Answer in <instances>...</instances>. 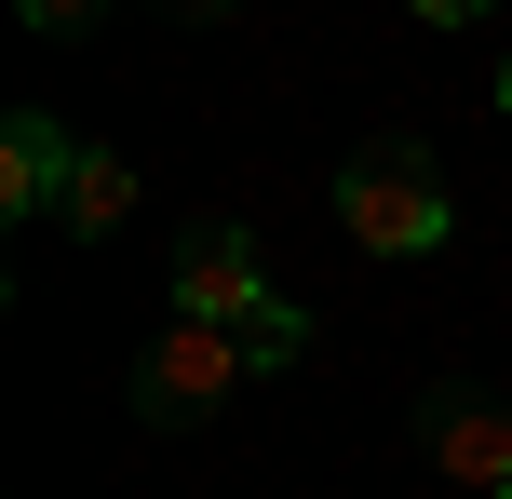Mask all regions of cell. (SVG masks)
<instances>
[{
	"label": "cell",
	"instance_id": "1",
	"mask_svg": "<svg viewBox=\"0 0 512 499\" xmlns=\"http://www.w3.org/2000/svg\"><path fill=\"white\" fill-rule=\"evenodd\" d=\"M337 230L364 243V257H432L445 243V176L418 135H364L351 162H337Z\"/></svg>",
	"mask_w": 512,
	"mask_h": 499
},
{
	"label": "cell",
	"instance_id": "2",
	"mask_svg": "<svg viewBox=\"0 0 512 499\" xmlns=\"http://www.w3.org/2000/svg\"><path fill=\"white\" fill-rule=\"evenodd\" d=\"M243 378H256V365H243L230 324H162V351L135 365V419H149V432H189V419H216Z\"/></svg>",
	"mask_w": 512,
	"mask_h": 499
},
{
	"label": "cell",
	"instance_id": "3",
	"mask_svg": "<svg viewBox=\"0 0 512 499\" xmlns=\"http://www.w3.org/2000/svg\"><path fill=\"white\" fill-rule=\"evenodd\" d=\"M418 459H432L445 486L499 499V486H512V392H472V378H432V392H418Z\"/></svg>",
	"mask_w": 512,
	"mask_h": 499
},
{
	"label": "cell",
	"instance_id": "4",
	"mask_svg": "<svg viewBox=\"0 0 512 499\" xmlns=\"http://www.w3.org/2000/svg\"><path fill=\"white\" fill-rule=\"evenodd\" d=\"M256 311H270L256 243H243V230H189V243H176V324H230V338H243Z\"/></svg>",
	"mask_w": 512,
	"mask_h": 499
},
{
	"label": "cell",
	"instance_id": "5",
	"mask_svg": "<svg viewBox=\"0 0 512 499\" xmlns=\"http://www.w3.org/2000/svg\"><path fill=\"white\" fill-rule=\"evenodd\" d=\"M68 176H81V135L54 122V108H14V122H0V216H54Z\"/></svg>",
	"mask_w": 512,
	"mask_h": 499
},
{
	"label": "cell",
	"instance_id": "6",
	"mask_svg": "<svg viewBox=\"0 0 512 499\" xmlns=\"http://www.w3.org/2000/svg\"><path fill=\"white\" fill-rule=\"evenodd\" d=\"M54 216H68L81 243H108V230H122V216H135V162L81 135V176H68V203H54Z\"/></svg>",
	"mask_w": 512,
	"mask_h": 499
},
{
	"label": "cell",
	"instance_id": "7",
	"mask_svg": "<svg viewBox=\"0 0 512 499\" xmlns=\"http://www.w3.org/2000/svg\"><path fill=\"white\" fill-rule=\"evenodd\" d=\"M297 351H310V311H297V297H270V311L243 324V365H256V378H297Z\"/></svg>",
	"mask_w": 512,
	"mask_h": 499
},
{
	"label": "cell",
	"instance_id": "8",
	"mask_svg": "<svg viewBox=\"0 0 512 499\" xmlns=\"http://www.w3.org/2000/svg\"><path fill=\"white\" fill-rule=\"evenodd\" d=\"M14 14H27V27H95L108 0H14Z\"/></svg>",
	"mask_w": 512,
	"mask_h": 499
},
{
	"label": "cell",
	"instance_id": "9",
	"mask_svg": "<svg viewBox=\"0 0 512 499\" xmlns=\"http://www.w3.org/2000/svg\"><path fill=\"white\" fill-rule=\"evenodd\" d=\"M418 27H486V0H405Z\"/></svg>",
	"mask_w": 512,
	"mask_h": 499
},
{
	"label": "cell",
	"instance_id": "10",
	"mask_svg": "<svg viewBox=\"0 0 512 499\" xmlns=\"http://www.w3.org/2000/svg\"><path fill=\"white\" fill-rule=\"evenodd\" d=\"M176 14H243V0H176Z\"/></svg>",
	"mask_w": 512,
	"mask_h": 499
},
{
	"label": "cell",
	"instance_id": "11",
	"mask_svg": "<svg viewBox=\"0 0 512 499\" xmlns=\"http://www.w3.org/2000/svg\"><path fill=\"white\" fill-rule=\"evenodd\" d=\"M499 108H512V68H499Z\"/></svg>",
	"mask_w": 512,
	"mask_h": 499
},
{
	"label": "cell",
	"instance_id": "12",
	"mask_svg": "<svg viewBox=\"0 0 512 499\" xmlns=\"http://www.w3.org/2000/svg\"><path fill=\"white\" fill-rule=\"evenodd\" d=\"M499 499H512V486H499Z\"/></svg>",
	"mask_w": 512,
	"mask_h": 499
}]
</instances>
